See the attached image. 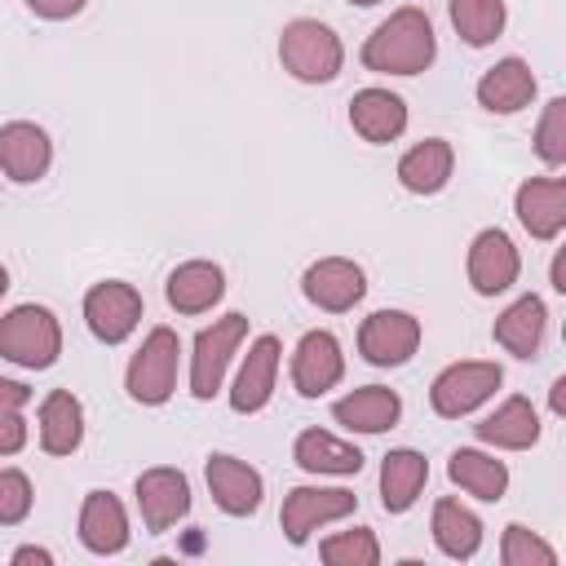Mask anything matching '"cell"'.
Instances as JSON below:
<instances>
[{"instance_id":"obj_38","label":"cell","mask_w":566,"mask_h":566,"mask_svg":"<svg viewBox=\"0 0 566 566\" xmlns=\"http://www.w3.org/2000/svg\"><path fill=\"white\" fill-rule=\"evenodd\" d=\"M31 402V389L22 380H4L0 376V411H22Z\"/></svg>"},{"instance_id":"obj_39","label":"cell","mask_w":566,"mask_h":566,"mask_svg":"<svg viewBox=\"0 0 566 566\" xmlns=\"http://www.w3.org/2000/svg\"><path fill=\"white\" fill-rule=\"evenodd\" d=\"M27 562H35V566H49V562H53V553H49V548H35V544H22V548H13V566H27Z\"/></svg>"},{"instance_id":"obj_31","label":"cell","mask_w":566,"mask_h":566,"mask_svg":"<svg viewBox=\"0 0 566 566\" xmlns=\"http://www.w3.org/2000/svg\"><path fill=\"white\" fill-rule=\"evenodd\" d=\"M447 13L469 49H486L491 40H500L504 18H509L504 0H447Z\"/></svg>"},{"instance_id":"obj_2","label":"cell","mask_w":566,"mask_h":566,"mask_svg":"<svg viewBox=\"0 0 566 566\" xmlns=\"http://www.w3.org/2000/svg\"><path fill=\"white\" fill-rule=\"evenodd\" d=\"M279 62L301 84H327L345 66V44H340V35L327 22L292 18L283 27V35H279Z\"/></svg>"},{"instance_id":"obj_20","label":"cell","mask_w":566,"mask_h":566,"mask_svg":"<svg viewBox=\"0 0 566 566\" xmlns=\"http://www.w3.org/2000/svg\"><path fill=\"white\" fill-rule=\"evenodd\" d=\"M164 296L177 314H203L226 296V270L217 261H181L168 274Z\"/></svg>"},{"instance_id":"obj_23","label":"cell","mask_w":566,"mask_h":566,"mask_svg":"<svg viewBox=\"0 0 566 566\" xmlns=\"http://www.w3.org/2000/svg\"><path fill=\"white\" fill-rule=\"evenodd\" d=\"M451 168H455V150L447 137H424L416 142L402 159H398V181L402 190L411 195H438L447 181H451Z\"/></svg>"},{"instance_id":"obj_12","label":"cell","mask_w":566,"mask_h":566,"mask_svg":"<svg viewBox=\"0 0 566 566\" xmlns=\"http://www.w3.org/2000/svg\"><path fill=\"white\" fill-rule=\"evenodd\" d=\"M137 509H142L146 531H155V535L177 526L190 513V482H186V473L168 469V464H155V469L137 473Z\"/></svg>"},{"instance_id":"obj_19","label":"cell","mask_w":566,"mask_h":566,"mask_svg":"<svg viewBox=\"0 0 566 566\" xmlns=\"http://www.w3.org/2000/svg\"><path fill=\"white\" fill-rule=\"evenodd\" d=\"M349 124H354V133L363 142L385 146L394 137H402V128H407V102L398 93H389V88H358L349 97Z\"/></svg>"},{"instance_id":"obj_37","label":"cell","mask_w":566,"mask_h":566,"mask_svg":"<svg viewBox=\"0 0 566 566\" xmlns=\"http://www.w3.org/2000/svg\"><path fill=\"white\" fill-rule=\"evenodd\" d=\"M84 4H88V0H27V9H31L35 18H44V22H62V18H75Z\"/></svg>"},{"instance_id":"obj_22","label":"cell","mask_w":566,"mask_h":566,"mask_svg":"<svg viewBox=\"0 0 566 566\" xmlns=\"http://www.w3.org/2000/svg\"><path fill=\"white\" fill-rule=\"evenodd\" d=\"M473 433H478L482 442H491V447L526 451V447H535V442H539V411L531 407V398L513 394V398H504L486 420H478V424H473Z\"/></svg>"},{"instance_id":"obj_1","label":"cell","mask_w":566,"mask_h":566,"mask_svg":"<svg viewBox=\"0 0 566 566\" xmlns=\"http://www.w3.org/2000/svg\"><path fill=\"white\" fill-rule=\"evenodd\" d=\"M438 57V35L424 9L402 4L394 9L363 44V66L376 75H420Z\"/></svg>"},{"instance_id":"obj_9","label":"cell","mask_w":566,"mask_h":566,"mask_svg":"<svg viewBox=\"0 0 566 566\" xmlns=\"http://www.w3.org/2000/svg\"><path fill=\"white\" fill-rule=\"evenodd\" d=\"M420 349V318L407 310H376L358 327V354L371 367H402Z\"/></svg>"},{"instance_id":"obj_41","label":"cell","mask_w":566,"mask_h":566,"mask_svg":"<svg viewBox=\"0 0 566 566\" xmlns=\"http://www.w3.org/2000/svg\"><path fill=\"white\" fill-rule=\"evenodd\" d=\"M553 287H557V292H566V256H562V252L553 256Z\"/></svg>"},{"instance_id":"obj_35","label":"cell","mask_w":566,"mask_h":566,"mask_svg":"<svg viewBox=\"0 0 566 566\" xmlns=\"http://www.w3.org/2000/svg\"><path fill=\"white\" fill-rule=\"evenodd\" d=\"M31 513V478L22 469H0V526H18Z\"/></svg>"},{"instance_id":"obj_43","label":"cell","mask_w":566,"mask_h":566,"mask_svg":"<svg viewBox=\"0 0 566 566\" xmlns=\"http://www.w3.org/2000/svg\"><path fill=\"white\" fill-rule=\"evenodd\" d=\"M349 4H363L367 9V4H380V0H349Z\"/></svg>"},{"instance_id":"obj_13","label":"cell","mask_w":566,"mask_h":566,"mask_svg":"<svg viewBox=\"0 0 566 566\" xmlns=\"http://www.w3.org/2000/svg\"><path fill=\"white\" fill-rule=\"evenodd\" d=\"M464 270H469V283H473L478 296H500V292H509V287L517 283L522 261H517L513 239H509L500 226H491V230L473 234V243H469V265H464Z\"/></svg>"},{"instance_id":"obj_36","label":"cell","mask_w":566,"mask_h":566,"mask_svg":"<svg viewBox=\"0 0 566 566\" xmlns=\"http://www.w3.org/2000/svg\"><path fill=\"white\" fill-rule=\"evenodd\" d=\"M27 447V420L18 411H0V455H13Z\"/></svg>"},{"instance_id":"obj_4","label":"cell","mask_w":566,"mask_h":566,"mask_svg":"<svg viewBox=\"0 0 566 566\" xmlns=\"http://www.w3.org/2000/svg\"><path fill=\"white\" fill-rule=\"evenodd\" d=\"M177 358H181V340L172 327H150L142 349L128 358V376H124V389L133 402L142 407H164L177 389Z\"/></svg>"},{"instance_id":"obj_7","label":"cell","mask_w":566,"mask_h":566,"mask_svg":"<svg viewBox=\"0 0 566 566\" xmlns=\"http://www.w3.org/2000/svg\"><path fill=\"white\" fill-rule=\"evenodd\" d=\"M84 323L106 345L128 340L137 332V323H142V292L133 283H119V279L93 283L84 292Z\"/></svg>"},{"instance_id":"obj_34","label":"cell","mask_w":566,"mask_h":566,"mask_svg":"<svg viewBox=\"0 0 566 566\" xmlns=\"http://www.w3.org/2000/svg\"><path fill=\"white\" fill-rule=\"evenodd\" d=\"M500 562L504 566H553L557 562V553L535 535V531H526V526H504V539H500Z\"/></svg>"},{"instance_id":"obj_15","label":"cell","mask_w":566,"mask_h":566,"mask_svg":"<svg viewBox=\"0 0 566 566\" xmlns=\"http://www.w3.org/2000/svg\"><path fill=\"white\" fill-rule=\"evenodd\" d=\"M208 491L217 500L221 513L230 517H252L261 509V495H265V482L252 464L234 460V455H208Z\"/></svg>"},{"instance_id":"obj_21","label":"cell","mask_w":566,"mask_h":566,"mask_svg":"<svg viewBox=\"0 0 566 566\" xmlns=\"http://www.w3.org/2000/svg\"><path fill=\"white\" fill-rule=\"evenodd\" d=\"M332 416H336V424H345L354 433H385V429L398 424L402 398L394 389H385V385H363V389L336 398L332 402Z\"/></svg>"},{"instance_id":"obj_29","label":"cell","mask_w":566,"mask_h":566,"mask_svg":"<svg viewBox=\"0 0 566 566\" xmlns=\"http://www.w3.org/2000/svg\"><path fill=\"white\" fill-rule=\"evenodd\" d=\"M292 460H296L305 473H340V478H345V473H358V469H363V451L349 447V442H340V438H332V433H323V429L296 433Z\"/></svg>"},{"instance_id":"obj_17","label":"cell","mask_w":566,"mask_h":566,"mask_svg":"<svg viewBox=\"0 0 566 566\" xmlns=\"http://www.w3.org/2000/svg\"><path fill=\"white\" fill-rule=\"evenodd\" d=\"M279 354H283L279 336H256L252 340V349H248V358H243V367L234 376V389H230V407L239 416H252V411H261L270 402L274 376H279Z\"/></svg>"},{"instance_id":"obj_42","label":"cell","mask_w":566,"mask_h":566,"mask_svg":"<svg viewBox=\"0 0 566 566\" xmlns=\"http://www.w3.org/2000/svg\"><path fill=\"white\" fill-rule=\"evenodd\" d=\"M9 292V274H4V265H0V296Z\"/></svg>"},{"instance_id":"obj_16","label":"cell","mask_w":566,"mask_h":566,"mask_svg":"<svg viewBox=\"0 0 566 566\" xmlns=\"http://www.w3.org/2000/svg\"><path fill=\"white\" fill-rule=\"evenodd\" d=\"M517 221L531 239H557L566 226V181L562 177H531L517 186Z\"/></svg>"},{"instance_id":"obj_24","label":"cell","mask_w":566,"mask_h":566,"mask_svg":"<svg viewBox=\"0 0 566 566\" xmlns=\"http://www.w3.org/2000/svg\"><path fill=\"white\" fill-rule=\"evenodd\" d=\"M429 482V460L411 447H394L380 460V504L385 513H407Z\"/></svg>"},{"instance_id":"obj_28","label":"cell","mask_w":566,"mask_h":566,"mask_svg":"<svg viewBox=\"0 0 566 566\" xmlns=\"http://www.w3.org/2000/svg\"><path fill=\"white\" fill-rule=\"evenodd\" d=\"M429 531H433V544H438L451 562H469V557L482 548V522H478V513H469L460 500H438Z\"/></svg>"},{"instance_id":"obj_6","label":"cell","mask_w":566,"mask_h":566,"mask_svg":"<svg viewBox=\"0 0 566 566\" xmlns=\"http://www.w3.org/2000/svg\"><path fill=\"white\" fill-rule=\"evenodd\" d=\"M248 336V314H226L212 327H203L195 336V354H190V394L195 398H212L226 380V367L234 358V349Z\"/></svg>"},{"instance_id":"obj_8","label":"cell","mask_w":566,"mask_h":566,"mask_svg":"<svg viewBox=\"0 0 566 566\" xmlns=\"http://www.w3.org/2000/svg\"><path fill=\"white\" fill-rule=\"evenodd\" d=\"M354 509H358V495L354 491H340V486H292L283 495L279 526H283L287 544H305L310 531H318L323 522L349 517Z\"/></svg>"},{"instance_id":"obj_30","label":"cell","mask_w":566,"mask_h":566,"mask_svg":"<svg viewBox=\"0 0 566 566\" xmlns=\"http://www.w3.org/2000/svg\"><path fill=\"white\" fill-rule=\"evenodd\" d=\"M447 473H451V482H455L460 491H469V495H478V500H486V504H495V500L509 491V469H504V460H495V455H486V451H473V447L451 451Z\"/></svg>"},{"instance_id":"obj_32","label":"cell","mask_w":566,"mask_h":566,"mask_svg":"<svg viewBox=\"0 0 566 566\" xmlns=\"http://www.w3.org/2000/svg\"><path fill=\"white\" fill-rule=\"evenodd\" d=\"M318 557L327 566H376L380 562V544L371 535V526H354V531H336L318 544Z\"/></svg>"},{"instance_id":"obj_26","label":"cell","mask_w":566,"mask_h":566,"mask_svg":"<svg viewBox=\"0 0 566 566\" xmlns=\"http://www.w3.org/2000/svg\"><path fill=\"white\" fill-rule=\"evenodd\" d=\"M84 442V407L71 389H53L40 402V447L49 455H71Z\"/></svg>"},{"instance_id":"obj_40","label":"cell","mask_w":566,"mask_h":566,"mask_svg":"<svg viewBox=\"0 0 566 566\" xmlns=\"http://www.w3.org/2000/svg\"><path fill=\"white\" fill-rule=\"evenodd\" d=\"M548 407H553L557 416L566 411V376H557V380H553V389H548Z\"/></svg>"},{"instance_id":"obj_27","label":"cell","mask_w":566,"mask_h":566,"mask_svg":"<svg viewBox=\"0 0 566 566\" xmlns=\"http://www.w3.org/2000/svg\"><path fill=\"white\" fill-rule=\"evenodd\" d=\"M544 323H548L544 301L539 296H517L495 318V345H504L513 358H535V349L544 340Z\"/></svg>"},{"instance_id":"obj_11","label":"cell","mask_w":566,"mask_h":566,"mask_svg":"<svg viewBox=\"0 0 566 566\" xmlns=\"http://www.w3.org/2000/svg\"><path fill=\"white\" fill-rule=\"evenodd\" d=\"M345 376V354H340V340L323 327L305 332L296 340V354H292V385L301 398H323L327 389H336Z\"/></svg>"},{"instance_id":"obj_5","label":"cell","mask_w":566,"mask_h":566,"mask_svg":"<svg viewBox=\"0 0 566 566\" xmlns=\"http://www.w3.org/2000/svg\"><path fill=\"white\" fill-rule=\"evenodd\" d=\"M500 380H504L500 363H478V358H473V363H451V367H442V371L433 376L429 402H433L438 416L460 420V416H469L473 407H482V402L500 389Z\"/></svg>"},{"instance_id":"obj_10","label":"cell","mask_w":566,"mask_h":566,"mask_svg":"<svg viewBox=\"0 0 566 566\" xmlns=\"http://www.w3.org/2000/svg\"><path fill=\"white\" fill-rule=\"evenodd\" d=\"M301 292H305L310 305H318L327 314H345V310H354L367 296V274L349 256H323V261H314L305 270Z\"/></svg>"},{"instance_id":"obj_18","label":"cell","mask_w":566,"mask_h":566,"mask_svg":"<svg viewBox=\"0 0 566 566\" xmlns=\"http://www.w3.org/2000/svg\"><path fill=\"white\" fill-rule=\"evenodd\" d=\"M80 544L97 557L128 548V513L111 491H88L80 504Z\"/></svg>"},{"instance_id":"obj_33","label":"cell","mask_w":566,"mask_h":566,"mask_svg":"<svg viewBox=\"0 0 566 566\" xmlns=\"http://www.w3.org/2000/svg\"><path fill=\"white\" fill-rule=\"evenodd\" d=\"M535 155L548 164V168H562L566 164V97H553L539 115V128H535Z\"/></svg>"},{"instance_id":"obj_3","label":"cell","mask_w":566,"mask_h":566,"mask_svg":"<svg viewBox=\"0 0 566 566\" xmlns=\"http://www.w3.org/2000/svg\"><path fill=\"white\" fill-rule=\"evenodd\" d=\"M62 354V327L53 318V310L44 305H18L0 318V358L27 367V371H44L53 367Z\"/></svg>"},{"instance_id":"obj_25","label":"cell","mask_w":566,"mask_h":566,"mask_svg":"<svg viewBox=\"0 0 566 566\" xmlns=\"http://www.w3.org/2000/svg\"><path fill=\"white\" fill-rule=\"evenodd\" d=\"M531 97H535V75L522 57H504L478 80V102L491 115H513V111L531 106Z\"/></svg>"},{"instance_id":"obj_14","label":"cell","mask_w":566,"mask_h":566,"mask_svg":"<svg viewBox=\"0 0 566 566\" xmlns=\"http://www.w3.org/2000/svg\"><path fill=\"white\" fill-rule=\"evenodd\" d=\"M53 164V142L40 124L31 119H9L0 124V172L18 186L27 181H40Z\"/></svg>"}]
</instances>
